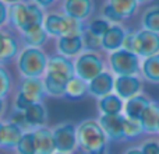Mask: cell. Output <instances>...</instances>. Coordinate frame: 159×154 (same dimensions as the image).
I'll use <instances>...</instances> for the list:
<instances>
[{
	"label": "cell",
	"instance_id": "1",
	"mask_svg": "<svg viewBox=\"0 0 159 154\" xmlns=\"http://www.w3.org/2000/svg\"><path fill=\"white\" fill-rule=\"evenodd\" d=\"M46 11L32 0L16 3L8 6L7 27L17 32H24L31 28L42 27Z\"/></svg>",
	"mask_w": 159,
	"mask_h": 154
},
{
	"label": "cell",
	"instance_id": "2",
	"mask_svg": "<svg viewBox=\"0 0 159 154\" xmlns=\"http://www.w3.org/2000/svg\"><path fill=\"white\" fill-rule=\"evenodd\" d=\"M78 150L82 154H107L109 139L105 135L98 119L88 118L77 125Z\"/></svg>",
	"mask_w": 159,
	"mask_h": 154
},
{
	"label": "cell",
	"instance_id": "3",
	"mask_svg": "<svg viewBox=\"0 0 159 154\" xmlns=\"http://www.w3.org/2000/svg\"><path fill=\"white\" fill-rule=\"evenodd\" d=\"M123 48L137 53L141 59L154 56L159 53V34L144 28L140 30L127 28Z\"/></svg>",
	"mask_w": 159,
	"mask_h": 154
},
{
	"label": "cell",
	"instance_id": "4",
	"mask_svg": "<svg viewBox=\"0 0 159 154\" xmlns=\"http://www.w3.org/2000/svg\"><path fill=\"white\" fill-rule=\"evenodd\" d=\"M48 59L49 56L42 48L24 46L16 59V66L22 77H43Z\"/></svg>",
	"mask_w": 159,
	"mask_h": 154
},
{
	"label": "cell",
	"instance_id": "5",
	"mask_svg": "<svg viewBox=\"0 0 159 154\" xmlns=\"http://www.w3.org/2000/svg\"><path fill=\"white\" fill-rule=\"evenodd\" d=\"M43 28L50 38H60L66 35H80L85 28V22L75 20L64 14L63 11H50L46 13Z\"/></svg>",
	"mask_w": 159,
	"mask_h": 154
},
{
	"label": "cell",
	"instance_id": "6",
	"mask_svg": "<svg viewBox=\"0 0 159 154\" xmlns=\"http://www.w3.org/2000/svg\"><path fill=\"white\" fill-rule=\"evenodd\" d=\"M141 60L143 59L137 53L127 51L124 48L107 53L106 65L107 70L113 73L115 76H133L140 75Z\"/></svg>",
	"mask_w": 159,
	"mask_h": 154
},
{
	"label": "cell",
	"instance_id": "7",
	"mask_svg": "<svg viewBox=\"0 0 159 154\" xmlns=\"http://www.w3.org/2000/svg\"><path fill=\"white\" fill-rule=\"evenodd\" d=\"M107 69L106 58H103L102 52L93 51H84L74 59V70L75 76L85 81H91L93 77L101 75Z\"/></svg>",
	"mask_w": 159,
	"mask_h": 154
},
{
	"label": "cell",
	"instance_id": "8",
	"mask_svg": "<svg viewBox=\"0 0 159 154\" xmlns=\"http://www.w3.org/2000/svg\"><path fill=\"white\" fill-rule=\"evenodd\" d=\"M56 152L64 154H74L78 150L77 125L73 122H61L53 128Z\"/></svg>",
	"mask_w": 159,
	"mask_h": 154
},
{
	"label": "cell",
	"instance_id": "9",
	"mask_svg": "<svg viewBox=\"0 0 159 154\" xmlns=\"http://www.w3.org/2000/svg\"><path fill=\"white\" fill-rule=\"evenodd\" d=\"M21 51V41L8 27L0 28V63L7 65L16 60Z\"/></svg>",
	"mask_w": 159,
	"mask_h": 154
},
{
	"label": "cell",
	"instance_id": "10",
	"mask_svg": "<svg viewBox=\"0 0 159 154\" xmlns=\"http://www.w3.org/2000/svg\"><path fill=\"white\" fill-rule=\"evenodd\" d=\"M115 94L123 101L134 95L144 93V80L140 75L133 76H116L115 77Z\"/></svg>",
	"mask_w": 159,
	"mask_h": 154
},
{
	"label": "cell",
	"instance_id": "11",
	"mask_svg": "<svg viewBox=\"0 0 159 154\" xmlns=\"http://www.w3.org/2000/svg\"><path fill=\"white\" fill-rule=\"evenodd\" d=\"M60 10L73 18L87 22L89 18H92L95 13V2L93 0H61Z\"/></svg>",
	"mask_w": 159,
	"mask_h": 154
},
{
	"label": "cell",
	"instance_id": "12",
	"mask_svg": "<svg viewBox=\"0 0 159 154\" xmlns=\"http://www.w3.org/2000/svg\"><path fill=\"white\" fill-rule=\"evenodd\" d=\"M123 113H119V115H99L98 122L102 126V129H103L105 135L107 136L110 143L126 142L123 132Z\"/></svg>",
	"mask_w": 159,
	"mask_h": 154
},
{
	"label": "cell",
	"instance_id": "13",
	"mask_svg": "<svg viewBox=\"0 0 159 154\" xmlns=\"http://www.w3.org/2000/svg\"><path fill=\"white\" fill-rule=\"evenodd\" d=\"M115 77L116 76L107 69L93 77L91 81H88V95L98 99L112 94L115 91Z\"/></svg>",
	"mask_w": 159,
	"mask_h": 154
},
{
	"label": "cell",
	"instance_id": "14",
	"mask_svg": "<svg viewBox=\"0 0 159 154\" xmlns=\"http://www.w3.org/2000/svg\"><path fill=\"white\" fill-rule=\"evenodd\" d=\"M70 79L71 77L63 75V73L46 70L43 75V87L46 95L55 97V98L66 97V85Z\"/></svg>",
	"mask_w": 159,
	"mask_h": 154
},
{
	"label": "cell",
	"instance_id": "15",
	"mask_svg": "<svg viewBox=\"0 0 159 154\" xmlns=\"http://www.w3.org/2000/svg\"><path fill=\"white\" fill-rule=\"evenodd\" d=\"M56 51L59 55L69 59H75L80 53L84 52V42L80 35H66L56 38Z\"/></svg>",
	"mask_w": 159,
	"mask_h": 154
},
{
	"label": "cell",
	"instance_id": "16",
	"mask_svg": "<svg viewBox=\"0 0 159 154\" xmlns=\"http://www.w3.org/2000/svg\"><path fill=\"white\" fill-rule=\"evenodd\" d=\"M126 32H127V28L123 24L110 25L109 30L102 35V52L110 53L123 48Z\"/></svg>",
	"mask_w": 159,
	"mask_h": 154
},
{
	"label": "cell",
	"instance_id": "17",
	"mask_svg": "<svg viewBox=\"0 0 159 154\" xmlns=\"http://www.w3.org/2000/svg\"><path fill=\"white\" fill-rule=\"evenodd\" d=\"M34 140H35L36 154H53L56 152L53 130L48 126L34 129Z\"/></svg>",
	"mask_w": 159,
	"mask_h": 154
},
{
	"label": "cell",
	"instance_id": "18",
	"mask_svg": "<svg viewBox=\"0 0 159 154\" xmlns=\"http://www.w3.org/2000/svg\"><path fill=\"white\" fill-rule=\"evenodd\" d=\"M18 90L24 93L28 98L32 99L34 102L42 101L43 97L46 95L42 77H22Z\"/></svg>",
	"mask_w": 159,
	"mask_h": 154
},
{
	"label": "cell",
	"instance_id": "19",
	"mask_svg": "<svg viewBox=\"0 0 159 154\" xmlns=\"http://www.w3.org/2000/svg\"><path fill=\"white\" fill-rule=\"evenodd\" d=\"M152 99L149 98V95H147L145 93H141L138 95H134L131 98L124 101V108H123V115L131 119H140L141 113L144 112L147 107L151 104Z\"/></svg>",
	"mask_w": 159,
	"mask_h": 154
},
{
	"label": "cell",
	"instance_id": "20",
	"mask_svg": "<svg viewBox=\"0 0 159 154\" xmlns=\"http://www.w3.org/2000/svg\"><path fill=\"white\" fill-rule=\"evenodd\" d=\"M140 122L145 135H158L159 123V102L152 99L151 104L144 109L140 116Z\"/></svg>",
	"mask_w": 159,
	"mask_h": 154
},
{
	"label": "cell",
	"instance_id": "21",
	"mask_svg": "<svg viewBox=\"0 0 159 154\" xmlns=\"http://www.w3.org/2000/svg\"><path fill=\"white\" fill-rule=\"evenodd\" d=\"M123 108L124 101L115 93L98 98L96 101V109L99 115H119V113H123Z\"/></svg>",
	"mask_w": 159,
	"mask_h": 154
},
{
	"label": "cell",
	"instance_id": "22",
	"mask_svg": "<svg viewBox=\"0 0 159 154\" xmlns=\"http://www.w3.org/2000/svg\"><path fill=\"white\" fill-rule=\"evenodd\" d=\"M18 38L21 41L22 46H30V48H42L50 38L48 32L45 31L43 25L36 28H31L24 32L18 34Z\"/></svg>",
	"mask_w": 159,
	"mask_h": 154
},
{
	"label": "cell",
	"instance_id": "23",
	"mask_svg": "<svg viewBox=\"0 0 159 154\" xmlns=\"http://www.w3.org/2000/svg\"><path fill=\"white\" fill-rule=\"evenodd\" d=\"M24 112H25V118H27L31 130L38 129V128H42V126H46L48 109L42 101L34 102V104L31 105L27 111H24Z\"/></svg>",
	"mask_w": 159,
	"mask_h": 154
},
{
	"label": "cell",
	"instance_id": "24",
	"mask_svg": "<svg viewBox=\"0 0 159 154\" xmlns=\"http://www.w3.org/2000/svg\"><path fill=\"white\" fill-rule=\"evenodd\" d=\"M22 135H24V130L20 126H17L16 123H13V122H10V121L3 122L2 144H0V147L7 149V150H14Z\"/></svg>",
	"mask_w": 159,
	"mask_h": 154
},
{
	"label": "cell",
	"instance_id": "25",
	"mask_svg": "<svg viewBox=\"0 0 159 154\" xmlns=\"http://www.w3.org/2000/svg\"><path fill=\"white\" fill-rule=\"evenodd\" d=\"M140 76L149 84H159V53L141 60Z\"/></svg>",
	"mask_w": 159,
	"mask_h": 154
},
{
	"label": "cell",
	"instance_id": "26",
	"mask_svg": "<svg viewBox=\"0 0 159 154\" xmlns=\"http://www.w3.org/2000/svg\"><path fill=\"white\" fill-rule=\"evenodd\" d=\"M106 3L113 8V11L120 17L123 22L135 16L140 7V3L137 0H106Z\"/></svg>",
	"mask_w": 159,
	"mask_h": 154
},
{
	"label": "cell",
	"instance_id": "27",
	"mask_svg": "<svg viewBox=\"0 0 159 154\" xmlns=\"http://www.w3.org/2000/svg\"><path fill=\"white\" fill-rule=\"evenodd\" d=\"M46 70L63 73V75H66L69 77L75 76L74 62H73V59H69V58H66V56H61V55H59V53L49 56Z\"/></svg>",
	"mask_w": 159,
	"mask_h": 154
},
{
	"label": "cell",
	"instance_id": "28",
	"mask_svg": "<svg viewBox=\"0 0 159 154\" xmlns=\"http://www.w3.org/2000/svg\"><path fill=\"white\" fill-rule=\"evenodd\" d=\"M141 28L159 34V4H152L144 8L140 18Z\"/></svg>",
	"mask_w": 159,
	"mask_h": 154
},
{
	"label": "cell",
	"instance_id": "29",
	"mask_svg": "<svg viewBox=\"0 0 159 154\" xmlns=\"http://www.w3.org/2000/svg\"><path fill=\"white\" fill-rule=\"evenodd\" d=\"M88 94V83L80 79L78 76H73L66 85V97L69 98H82Z\"/></svg>",
	"mask_w": 159,
	"mask_h": 154
},
{
	"label": "cell",
	"instance_id": "30",
	"mask_svg": "<svg viewBox=\"0 0 159 154\" xmlns=\"http://www.w3.org/2000/svg\"><path fill=\"white\" fill-rule=\"evenodd\" d=\"M123 132L126 142L135 140V139H140L143 135H145L143 126H141L140 119H131L127 118V116H124L123 121Z\"/></svg>",
	"mask_w": 159,
	"mask_h": 154
},
{
	"label": "cell",
	"instance_id": "31",
	"mask_svg": "<svg viewBox=\"0 0 159 154\" xmlns=\"http://www.w3.org/2000/svg\"><path fill=\"white\" fill-rule=\"evenodd\" d=\"M14 152H16V154H36L35 140H34V130L24 132L20 142L17 143Z\"/></svg>",
	"mask_w": 159,
	"mask_h": 154
},
{
	"label": "cell",
	"instance_id": "32",
	"mask_svg": "<svg viewBox=\"0 0 159 154\" xmlns=\"http://www.w3.org/2000/svg\"><path fill=\"white\" fill-rule=\"evenodd\" d=\"M82 42H84V51H93V52H102V36H98L89 31L87 27L81 34Z\"/></svg>",
	"mask_w": 159,
	"mask_h": 154
},
{
	"label": "cell",
	"instance_id": "33",
	"mask_svg": "<svg viewBox=\"0 0 159 154\" xmlns=\"http://www.w3.org/2000/svg\"><path fill=\"white\" fill-rule=\"evenodd\" d=\"M110 22L107 20H105L102 16H96L89 18L87 22H85V27L88 28L89 31H92L93 34H96L98 36H102L107 30L110 28Z\"/></svg>",
	"mask_w": 159,
	"mask_h": 154
},
{
	"label": "cell",
	"instance_id": "34",
	"mask_svg": "<svg viewBox=\"0 0 159 154\" xmlns=\"http://www.w3.org/2000/svg\"><path fill=\"white\" fill-rule=\"evenodd\" d=\"M143 154H159V135H149L138 143Z\"/></svg>",
	"mask_w": 159,
	"mask_h": 154
},
{
	"label": "cell",
	"instance_id": "35",
	"mask_svg": "<svg viewBox=\"0 0 159 154\" xmlns=\"http://www.w3.org/2000/svg\"><path fill=\"white\" fill-rule=\"evenodd\" d=\"M11 87H13V80H11V75L4 65L0 63V97L6 98L10 94Z\"/></svg>",
	"mask_w": 159,
	"mask_h": 154
},
{
	"label": "cell",
	"instance_id": "36",
	"mask_svg": "<svg viewBox=\"0 0 159 154\" xmlns=\"http://www.w3.org/2000/svg\"><path fill=\"white\" fill-rule=\"evenodd\" d=\"M34 104V101L31 98H28L24 93H21L20 90H17L16 95H14L13 101V108L14 111H27L31 105Z\"/></svg>",
	"mask_w": 159,
	"mask_h": 154
},
{
	"label": "cell",
	"instance_id": "37",
	"mask_svg": "<svg viewBox=\"0 0 159 154\" xmlns=\"http://www.w3.org/2000/svg\"><path fill=\"white\" fill-rule=\"evenodd\" d=\"M7 121L16 123L17 126H20L22 130H24V132H27V130H31L30 125H28L27 118H25V112H24V111H13V112H11V115L8 116Z\"/></svg>",
	"mask_w": 159,
	"mask_h": 154
},
{
	"label": "cell",
	"instance_id": "38",
	"mask_svg": "<svg viewBox=\"0 0 159 154\" xmlns=\"http://www.w3.org/2000/svg\"><path fill=\"white\" fill-rule=\"evenodd\" d=\"M8 22V4L0 0V28H6Z\"/></svg>",
	"mask_w": 159,
	"mask_h": 154
},
{
	"label": "cell",
	"instance_id": "39",
	"mask_svg": "<svg viewBox=\"0 0 159 154\" xmlns=\"http://www.w3.org/2000/svg\"><path fill=\"white\" fill-rule=\"evenodd\" d=\"M32 2H35L38 6H41L43 10H49V8L55 7L59 2L61 3V0H32Z\"/></svg>",
	"mask_w": 159,
	"mask_h": 154
},
{
	"label": "cell",
	"instance_id": "40",
	"mask_svg": "<svg viewBox=\"0 0 159 154\" xmlns=\"http://www.w3.org/2000/svg\"><path fill=\"white\" fill-rule=\"evenodd\" d=\"M121 154H143V153H141V150H140V146H138V144H135V146L127 147V149L124 150Z\"/></svg>",
	"mask_w": 159,
	"mask_h": 154
},
{
	"label": "cell",
	"instance_id": "41",
	"mask_svg": "<svg viewBox=\"0 0 159 154\" xmlns=\"http://www.w3.org/2000/svg\"><path fill=\"white\" fill-rule=\"evenodd\" d=\"M6 108H7V105H6L4 98H2V97H0V119H2V118H3V115H4Z\"/></svg>",
	"mask_w": 159,
	"mask_h": 154
},
{
	"label": "cell",
	"instance_id": "42",
	"mask_svg": "<svg viewBox=\"0 0 159 154\" xmlns=\"http://www.w3.org/2000/svg\"><path fill=\"white\" fill-rule=\"evenodd\" d=\"M2 2H4L6 4H16V3H21V2H27V0H2Z\"/></svg>",
	"mask_w": 159,
	"mask_h": 154
},
{
	"label": "cell",
	"instance_id": "43",
	"mask_svg": "<svg viewBox=\"0 0 159 154\" xmlns=\"http://www.w3.org/2000/svg\"><path fill=\"white\" fill-rule=\"evenodd\" d=\"M138 3H140V6L141 4H147V3H149V2H152V0H137Z\"/></svg>",
	"mask_w": 159,
	"mask_h": 154
},
{
	"label": "cell",
	"instance_id": "44",
	"mask_svg": "<svg viewBox=\"0 0 159 154\" xmlns=\"http://www.w3.org/2000/svg\"><path fill=\"white\" fill-rule=\"evenodd\" d=\"M2 128H3V121L0 119V144H2Z\"/></svg>",
	"mask_w": 159,
	"mask_h": 154
},
{
	"label": "cell",
	"instance_id": "45",
	"mask_svg": "<svg viewBox=\"0 0 159 154\" xmlns=\"http://www.w3.org/2000/svg\"><path fill=\"white\" fill-rule=\"evenodd\" d=\"M53 154H64V153H59V152H55Z\"/></svg>",
	"mask_w": 159,
	"mask_h": 154
},
{
	"label": "cell",
	"instance_id": "46",
	"mask_svg": "<svg viewBox=\"0 0 159 154\" xmlns=\"http://www.w3.org/2000/svg\"><path fill=\"white\" fill-rule=\"evenodd\" d=\"M158 135H159V123H158Z\"/></svg>",
	"mask_w": 159,
	"mask_h": 154
}]
</instances>
